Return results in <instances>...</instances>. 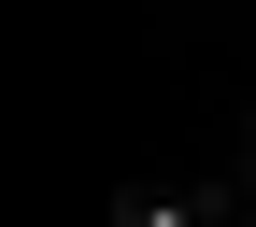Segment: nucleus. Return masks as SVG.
<instances>
[{
    "label": "nucleus",
    "mask_w": 256,
    "mask_h": 227,
    "mask_svg": "<svg viewBox=\"0 0 256 227\" xmlns=\"http://www.w3.org/2000/svg\"><path fill=\"white\" fill-rule=\"evenodd\" d=\"M228 213H256V114H242V142H228V185H214Z\"/></svg>",
    "instance_id": "nucleus-2"
},
{
    "label": "nucleus",
    "mask_w": 256,
    "mask_h": 227,
    "mask_svg": "<svg viewBox=\"0 0 256 227\" xmlns=\"http://www.w3.org/2000/svg\"><path fill=\"white\" fill-rule=\"evenodd\" d=\"M200 199H214V185H200ZM214 227H256V213H228V199H214Z\"/></svg>",
    "instance_id": "nucleus-3"
},
{
    "label": "nucleus",
    "mask_w": 256,
    "mask_h": 227,
    "mask_svg": "<svg viewBox=\"0 0 256 227\" xmlns=\"http://www.w3.org/2000/svg\"><path fill=\"white\" fill-rule=\"evenodd\" d=\"M114 227H214V199H200V185H156V199H128Z\"/></svg>",
    "instance_id": "nucleus-1"
}]
</instances>
